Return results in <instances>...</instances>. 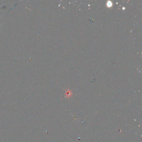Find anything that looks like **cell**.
Masks as SVG:
<instances>
[{"instance_id":"obj_1","label":"cell","mask_w":142,"mask_h":142,"mask_svg":"<svg viewBox=\"0 0 142 142\" xmlns=\"http://www.w3.org/2000/svg\"><path fill=\"white\" fill-rule=\"evenodd\" d=\"M108 2L109 3V4H108H108H107V5L108 6V7H111V6H112V3L111 2Z\"/></svg>"}]
</instances>
